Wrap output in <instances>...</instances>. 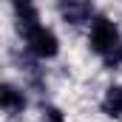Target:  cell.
Instances as JSON below:
<instances>
[{
	"label": "cell",
	"instance_id": "cell-1",
	"mask_svg": "<svg viewBox=\"0 0 122 122\" xmlns=\"http://www.w3.org/2000/svg\"><path fill=\"white\" fill-rule=\"evenodd\" d=\"M91 48L102 57L105 68H117L122 65V37L117 23H111L108 17H97L91 23V37H88Z\"/></svg>",
	"mask_w": 122,
	"mask_h": 122
},
{
	"label": "cell",
	"instance_id": "cell-2",
	"mask_svg": "<svg viewBox=\"0 0 122 122\" xmlns=\"http://www.w3.org/2000/svg\"><path fill=\"white\" fill-rule=\"evenodd\" d=\"M26 46H29V51L34 57H40V60H48V57H57V51H60V43H57V37H54V31L46 29V26H37V29H31L26 34Z\"/></svg>",
	"mask_w": 122,
	"mask_h": 122
},
{
	"label": "cell",
	"instance_id": "cell-3",
	"mask_svg": "<svg viewBox=\"0 0 122 122\" xmlns=\"http://www.w3.org/2000/svg\"><path fill=\"white\" fill-rule=\"evenodd\" d=\"M26 108V97L14 85H0V111L6 114H20Z\"/></svg>",
	"mask_w": 122,
	"mask_h": 122
},
{
	"label": "cell",
	"instance_id": "cell-4",
	"mask_svg": "<svg viewBox=\"0 0 122 122\" xmlns=\"http://www.w3.org/2000/svg\"><path fill=\"white\" fill-rule=\"evenodd\" d=\"M14 17H17V31L26 37L31 29L40 26V17H37V9L31 3H14Z\"/></svg>",
	"mask_w": 122,
	"mask_h": 122
},
{
	"label": "cell",
	"instance_id": "cell-5",
	"mask_svg": "<svg viewBox=\"0 0 122 122\" xmlns=\"http://www.w3.org/2000/svg\"><path fill=\"white\" fill-rule=\"evenodd\" d=\"M60 14L71 23V26H80L91 17V6L88 3H62L60 6Z\"/></svg>",
	"mask_w": 122,
	"mask_h": 122
},
{
	"label": "cell",
	"instance_id": "cell-6",
	"mask_svg": "<svg viewBox=\"0 0 122 122\" xmlns=\"http://www.w3.org/2000/svg\"><path fill=\"white\" fill-rule=\"evenodd\" d=\"M102 111L108 117H114V119L122 117V85H111L105 91V97H102Z\"/></svg>",
	"mask_w": 122,
	"mask_h": 122
},
{
	"label": "cell",
	"instance_id": "cell-7",
	"mask_svg": "<svg viewBox=\"0 0 122 122\" xmlns=\"http://www.w3.org/2000/svg\"><path fill=\"white\" fill-rule=\"evenodd\" d=\"M43 122H65L60 108H54V105H46L43 108Z\"/></svg>",
	"mask_w": 122,
	"mask_h": 122
}]
</instances>
